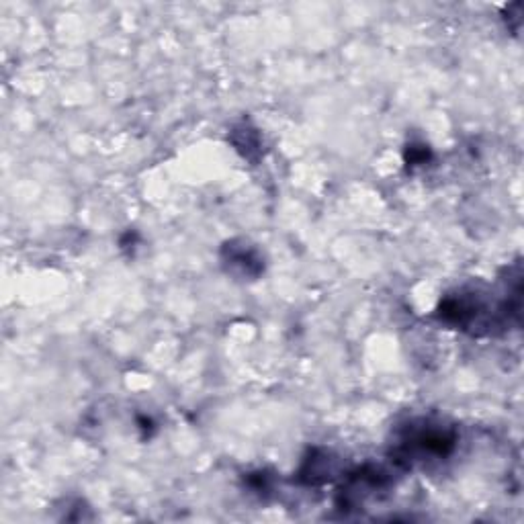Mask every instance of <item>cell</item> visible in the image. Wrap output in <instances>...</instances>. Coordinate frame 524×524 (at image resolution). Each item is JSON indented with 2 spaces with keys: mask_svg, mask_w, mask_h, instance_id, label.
Instances as JSON below:
<instances>
[{
  "mask_svg": "<svg viewBox=\"0 0 524 524\" xmlns=\"http://www.w3.org/2000/svg\"><path fill=\"white\" fill-rule=\"evenodd\" d=\"M428 160H430V150H428V146H424V144H410V146H408V150H406V164H408L410 168L422 166V164H426Z\"/></svg>",
  "mask_w": 524,
  "mask_h": 524,
  "instance_id": "obj_6",
  "label": "cell"
},
{
  "mask_svg": "<svg viewBox=\"0 0 524 524\" xmlns=\"http://www.w3.org/2000/svg\"><path fill=\"white\" fill-rule=\"evenodd\" d=\"M336 471V459L328 451L312 449L297 471V482L303 486H324Z\"/></svg>",
  "mask_w": 524,
  "mask_h": 524,
  "instance_id": "obj_4",
  "label": "cell"
},
{
  "mask_svg": "<svg viewBox=\"0 0 524 524\" xmlns=\"http://www.w3.org/2000/svg\"><path fill=\"white\" fill-rule=\"evenodd\" d=\"M457 430L441 420L414 418L396 432V443L391 447V463L400 471L430 461H445L457 449Z\"/></svg>",
  "mask_w": 524,
  "mask_h": 524,
  "instance_id": "obj_1",
  "label": "cell"
},
{
  "mask_svg": "<svg viewBox=\"0 0 524 524\" xmlns=\"http://www.w3.org/2000/svg\"><path fill=\"white\" fill-rule=\"evenodd\" d=\"M230 140L232 144L236 146V150L248 158L250 162H256L258 156H260V134H258V129L252 127L248 121H240L232 127L230 131Z\"/></svg>",
  "mask_w": 524,
  "mask_h": 524,
  "instance_id": "obj_5",
  "label": "cell"
},
{
  "mask_svg": "<svg viewBox=\"0 0 524 524\" xmlns=\"http://www.w3.org/2000/svg\"><path fill=\"white\" fill-rule=\"evenodd\" d=\"M222 265L240 281H256L265 273V258L246 240H230L222 246Z\"/></svg>",
  "mask_w": 524,
  "mask_h": 524,
  "instance_id": "obj_3",
  "label": "cell"
},
{
  "mask_svg": "<svg viewBox=\"0 0 524 524\" xmlns=\"http://www.w3.org/2000/svg\"><path fill=\"white\" fill-rule=\"evenodd\" d=\"M393 486V477L387 469L367 463L346 475L336 494V508L342 512L361 510L369 502L379 500Z\"/></svg>",
  "mask_w": 524,
  "mask_h": 524,
  "instance_id": "obj_2",
  "label": "cell"
}]
</instances>
